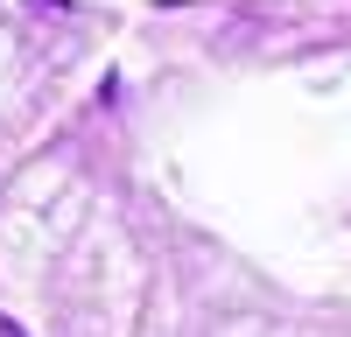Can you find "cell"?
I'll list each match as a JSON object with an SVG mask.
<instances>
[{"label":"cell","mask_w":351,"mask_h":337,"mask_svg":"<svg viewBox=\"0 0 351 337\" xmlns=\"http://www.w3.org/2000/svg\"><path fill=\"white\" fill-rule=\"evenodd\" d=\"M8 337H21V330H14V323H8Z\"/></svg>","instance_id":"obj_1"}]
</instances>
